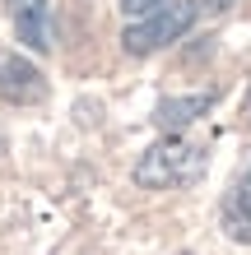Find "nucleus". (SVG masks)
<instances>
[{
	"instance_id": "obj_1",
	"label": "nucleus",
	"mask_w": 251,
	"mask_h": 255,
	"mask_svg": "<svg viewBox=\"0 0 251 255\" xmlns=\"http://www.w3.org/2000/svg\"><path fill=\"white\" fill-rule=\"evenodd\" d=\"M205 172V144L186 139V134H163L158 144H149L135 162V186L144 190H172V186H186Z\"/></svg>"
},
{
	"instance_id": "obj_2",
	"label": "nucleus",
	"mask_w": 251,
	"mask_h": 255,
	"mask_svg": "<svg viewBox=\"0 0 251 255\" xmlns=\"http://www.w3.org/2000/svg\"><path fill=\"white\" fill-rule=\"evenodd\" d=\"M196 19H200L196 0H163L158 9H149V14H140V19L126 23L121 47H126V56H154V51L172 47L177 37H186Z\"/></svg>"
},
{
	"instance_id": "obj_3",
	"label": "nucleus",
	"mask_w": 251,
	"mask_h": 255,
	"mask_svg": "<svg viewBox=\"0 0 251 255\" xmlns=\"http://www.w3.org/2000/svg\"><path fill=\"white\" fill-rule=\"evenodd\" d=\"M0 102H9V107H37V102H47V74L9 47H0Z\"/></svg>"
},
{
	"instance_id": "obj_4",
	"label": "nucleus",
	"mask_w": 251,
	"mask_h": 255,
	"mask_svg": "<svg viewBox=\"0 0 251 255\" xmlns=\"http://www.w3.org/2000/svg\"><path fill=\"white\" fill-rule=\"evenodd\" d=\"M5 9H9L14 37H19L28 51L47 56L51 51V5L47 0H5Z\"/></svg>"
},
{
	"instance_id": "obj_5",
	"label": "nucleus",
	"mask_w": 251,
	"mask_h": 255,
	"mask_svg": "<svg viewBox=\"0 0 251 255\" xmlns=\"http://www.w3.org/2000/svg\"><path fill=\"white\" fill-rule=\"evenodd\" d=\"M214 107V93H182V98H158V107L149 121L163 130V134H186L191 126L200 121L205 112Z\"/></svg>"
},
{
	"instance_id": "obj_6",
	"label": "nucleus",
	"mask_w": 251,
	"mask_h": 255,
	"mask_svg": "<svg viewBox=\"0 0 251 255\" xmlns=\"http://www.w3.org/2000/svg\"><path fill=\"white\" fill-rule=\"evenodd\" d=\"M224 232L233 242L251 246V158L238 167V176H233V186L224 195Z\"/></svg>"
},
{
	"instance_id": "obj_7",
	"label": "nucleus",
	"mask_w": 251,
	"mask_h": 255,
	"mask_svg": "<svg viewBox=\"0 0 251 255\" xmlns=\"http://www.w3.org/2000/svg\"><path fill=\"white\" fill-rule=\"evenodd\" d=\"M163 0H121V9H126V19H140V14H149V9H158Z\"/></svg>"
},
{
	"instance_id": "obj_8",
	"label": "nucleus",
	"mask_w": 251,
	"mask_h": 255,
	"mask_svg": "<svg viewBox=\"0 0 251 255\" xmlns=\"http://www.w3.org/2000/svg\"><path fill=\"white\" fill-rule=\"evenodd\" d=\"M196 5L205 9V14H224V9H233L238 0H196Z\"/></svg>"
},
{
	"instance_id": "obj_9",
	"label": "nucleus",
	"mask_w": 251,
	"mask_h": 255,
	"mask_svg": "<svg viewBox=\"0 0 251 255\" xmlns=\"http://www.w3.org/2000/svg\"><path fill=\"white\" fill-rule=\"evenodd\" d=\"M242 112H247V116H251V88H247V102H242Z\"/></svg>"
},
{
	"instance_id": "obj_10",
	"label": "nucleus",
	"mask_w": 251,
	"mask_h": 255,
	"mask_svg": "<svg viewBox=\"0 0 251 255\" xmlns=\"http://www.w3.org/2000/svg\"><path fill=\"white\" fill-rule=\"evenodd\" d=\"M5 144H9V139H5V130H0V153H5Z\"/></svg>"
},
{
	"instance_id": "obj_11",
	"label": "nucleus",
	"mask_w": 251,
	"mask_h": 255,
	"mask_svg": "<svg viewBox=\"0 0 251 255\" xmlns=\"http://www.w3.org/2000/svg\"><path fill=\"white\" fill-rule=\"evenodd\" d=\"M177 255H196V251H177Z\"/></svg>"
}]
</instances>
